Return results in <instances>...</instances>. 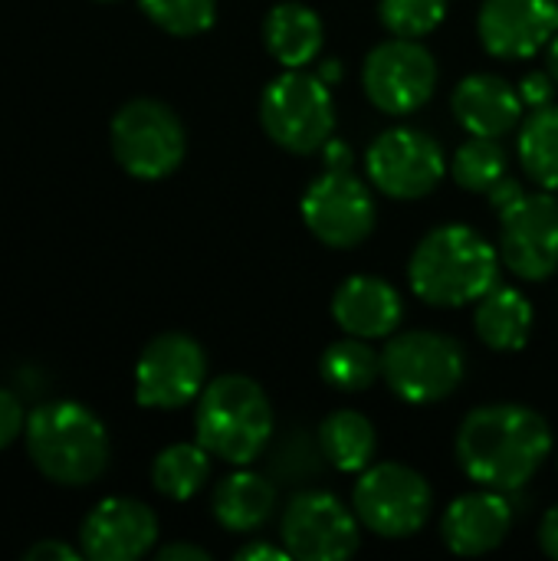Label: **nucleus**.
Returning a JSON list of instances; mask_svg holds the SVG:
<instances>
[{
  "mask_svg": "<svg viewBox=\"0 0 558 561\" xmlns=\"http://www.w3.org/2000/svg\"><path fill=\"white\" fill-rule=\"evenodd\" d=\"M553 450L549 424L523 404H487L464 417L457 460L464 473L500 493H513L536 477Z\"/></svg>",
  "mask_w": 558,
  "mask_h": 561,
  "instance_id": "1",
  "label": "nucleus"
},
{
  "mask_svg": "<svg viewBox=\"0 0 558 561\" xmlns=\"http://www.w3.org/2000/svg\"><path fill=\"white\" fill-rule=\"evenodd\" d=\"M500 256L470 227L447 224L431 230L411 253L408 279L418 299L437 309L477 302L497 286Z\"/></svg>",
  "mask_w": 558,
  "mask_h": 561,
  "instance_id": "2",
  "label": "nucleus"
},
{
  "mask_svg": "<svg viewBox=\"0 0 558 561\" xmlns=\"http://www.w3.org/2000/svg\"><path fill=\"white\" fill-rule=\"evenodd\" d=\"M26 454L33 467L59 486L95 483L109 467L105 424L76 401L39 404L26 417Z\"/></svg>",
  "mask_w": 558,
  "mask_h": 561,
  "instance_id": "3",
  "label": "nucleus"
},
{
  "mask_svg": "<svg viewBox=\"0 0 558 561\" xmlns=\"http://www.w3.org/2000/svg\"><path fill=\"white\" fill-rule=\"evenodd\" d=\"M197 444L220 457L224 463H253L273 434V408L266 391L247 375L214 378L197 401L194 414Z\"/></svg>",
  "mask_w": 558,
  "mask_h": 561,
  "instance_id": "4",
  "label": "nucleus"
},
{
  "mask_svg": "<svg viewBox=\"0 0 558 561\" xmlns=\"http://www.w3.org/2000/svg\"><path fill=\"white\" fill-rule=\"evenodd\" d=\"M490 201L500 214V256L520 279H546L558 270V201L543 191H523L503 178Z\"/></svg>",
  "mask_w": 558,
  "mask_h": 561,
  "instance_id": "5",
  "label": "nucleus"
},
{
  "mask_svg": "<svg viewBox=\"0 0 558 561\" xmlns=\"http://www.w3.org/2000/svg\"><path fill=\"white\" fill-rule=\"evenodd\" d=\"M260 122L283 151H322L335 131V102L329 82L303 69H286L263 89Z\"/></svg>",
  "mask_w": 558,
  "mask_h": 561,
  "instance_id": "6",
  "label": "nucleus"
},
{
  "mask_svg": "<svg viewBox=\"0 0 558 561\" xmlns=\"http://www.w3.org/2000/svg\"><path fill=\"white\" fill-rule=\"evenodd\" d=\"M464 375V345L441 332H401L382 352V378L408 404H437L451 398Z\"/></svg>",
  "mask_w": 558,
  "mask_h": 561,
  "instance_id": "7",
  "label": "nucleus"
},
{
  "mask_svg": "<svg viewBox=\"0 0 558 561\" xmlns=\"http://www.w3.org/2000/svg\"><path fill=\"white\" fill-rule=\"evenodd\" d=\"M187 135L181 118L158 99H132L112 118V154L141 181L168 178L181 168Z\"/></svg>",
  "mask_w": 558,
  "mask_h": 561,
  "instance_id": "8",
  "label": "nucleus"
},
{
  "mask_svg": "<svg viewBox=\"0 0 558 561\" xmlns=\"http://www.w3.org/2000/svg\"><path fill=\"white\" fill-rule=\"evenodd\" d=\"M428 480L405 463H375L362 473L352 493L355 516L382 539H408L424 529L431 516Z\"/></svg>",
  "mask_w": 558,
  "mask_h": 561,
  "instance_id": "9",
  "label": "nucleus"
},
{
  "mask_svg": "<svg viewBox=\"0 0 558 561\" xmlns=\"http://www.w3.org/2000/svg\"><path fill=\"white\" fill-rule=\"evenodd\" d=\"M303 220L332 250H352L375 230V201L349 168L322 171L303 194Z\"/></svg>",
  "mask_w": 558,
  "mask_h": 561,
  "instance_id": "10",
  "label": "nucleus"
},
{
  "mask_svg": "<svg viewBox=\"0 0 558 561\" xmlns=\"http://www.w3.org/2000/svg\"><path fill=\"white\" fill-rule=\"evenodd\" d=\"M362 82L375 108L388 115H408L434 95L437 62L418 39L395 36L365 56Z\"/></svg>",
  "mask_w": 558,
  "mask_h": 561,
  "instance_id": "11",
  "label": "nucleus"
},
{
  "mask_svg": "<svg viewBox=\"0 0 558 561\" xmlns=\"http://www.w3.org/2000/svg\"><path fill=\"white\" fill-rule=\"evenodd\" d=\"M447 171L441 145L421 128H388L368 148L372 184L395 201L428 197Z\"/></svg>",
  "mask_w": 558,
  "mask_h": 561,
  "instance_id": "12",
  "label": "nucleus"
},
{
  "mask_svg": "<svg viewBox=\"0 0 558 561\" xmlns=\"http://www.w3.org/2000/svg\"><path fill=\"white\" fill-rule=\"evenodd\" d=\"M204 378V348L184 332H164L145 345L135 365V398L141 408L174 411L201 398Z\"/></svg>",
  "mask_w": 558,
  "mask_h": 561,
  "instance_id": "13",
  "label": "nucleus"
},
{
  "mask_svg": "<svg viewBox=\"0 0 558 561\" xmlns=\"http://www.w3.org/2000/svg\"><path fill=\"white\" fill-rule=\"evenodd\" d=\"M283 546L299 561H342L358 549V516L322 490H303L283 513Z\"/></svg>",
  "mask_w": 558,
  "mask_h": 561,
  "instance_id": "14",
  "label": "nucleus"
},
{
  "mask_svg": "<svg viewBox=\"0 0 558 561\" xmlns=\"http://www.w3.org/2000/svg\"><path fill=\"white\" fill-rule=\"evenodd\" d=\"M158 542V516L128 496L102 500L79 529V549L92 561H135Z\"/></svg>",
  "mask_w": 558,
  "mask_h": 561,
  "instance_id": "15",
  "label": "nucleus"
},
{
  "mask_svg": "<svg viewBox=\"0 0 558 561\" xmlns=\"http://www.w3.org/2000/svg\"><path fill=\"white\" fill-rule=\"evenodd\" d=\"M480 43L497 59H526L558 36V0H483Z\"/></svg>",
  "mask_w": 558,
  "mask_h": 561,
  "instance_id": "16",
  "label": "nucleus"
},
{
  "mask_svg": "<svg viewBox=\"0 0 558 561\" xmlns=\"http://www.w3.org/2000/svg\"><path fill=\"white\" fill-rule=\"evenodd\" d=\"M513 529V510L500 490H477L454 500L444 513L441 536L454 556H487L503 546Z\"/></svg>",
  "mask_w": 558,
  "mask_h": 561,
  "instance_id": "17",
  "label": "nucleus"
},
{
  "mask_svg": "<svg viewBox=\"0 0 558 561\" xmlns=\"http://www.w3.org/2000/svg\"><path fill=\"white\" fill-rule=\"evenodd\" d=\"M451 108L470 135L503 138L523 118V95L493 72H474L457 82Z\"/></svg>",
  "mask_w": 558,
  "mask_h": 561,
  "instance_id": "18",
  "label": "nucleus"
},
{
  "mask_svg": "<svg viewBox=\"0 0 558 561\" xmlns=\"http://www.w3.org/2000/svg\"><path fill=\"white\" fill-rule=\"evenodd\" d=\"M401 296L378 276H352L332 296V319L355 339H385L401 325Z\"/></svg>",
  "mask_w": 558,
  "mask_h": 561,
  "instance_id": "19",
  "label": "nucleus"
},
{
  "mask_svg": "<svg viewBox=\"0 0 558 561\" xmlns=\"http://www.w3.org/2000/svg\"><path fill=\"white\" fill-rule=\"evenodd\" d=\"M263 39H266L270 56L280 66L303 69L322 49V20H319V13L312 7L296 3V0H286V3H276L266 13Z\"/></svg>",
  "mask_w": 558,
  "mask_h": 561,
  "instance_id": "20",
  "label": "nucleus"
},
{
  "mask_svg": "<svg viewBox=\"0 0 558 561\" xmlns=\"http://www.w3.org/2000/svg\"><path fill=\"white\" fill-rule=\"evenodd\" d=\"M477 335L493 352H520L533 332V306L513 286H493L477 299L474 312Z\"/></svg>",
  "mask_w": 558,
  "mask_h": 561,
  "instance_id": "21",
  "label": "nucleus"
},
{
  "mask_svg": "<svg viewBox=\"0 0 558 561\" xmlns=\"http://www.w3.org/2000/svg\"><path fill=\"white\" fill-rule=\"evenodd\" d=\"M273 506H276L273 483L253 470L230 473L214 490V519L230 533H257L273 516Z\"/></svg>",
  "mask_w": 558,
  "mask_h": 561,
  "instance_id": "22",
  "label": "nucleus"
},
{
  "mask_svg": "<svg viewBox=\"0 0 558 561\" xmlns=\"http://www.w3.org/2000/svg\"><path fill=\"white\" fill-rule=\"evenodd\" d=\"M375 447H378L375 427L358 411H332L319 427V450L342 473L368 470Z\"/></svg>",
  "mask_w": 558,
  "mask_h": 561,
  "instance_id": "23",
  "label": "nucleus"
},
{
  "mask_svg": "<svg viewBox=\"0 0 558 561\" xmlns=\"http://www.w3.org/2000/svg\"><path fill=\"white\" fill-rule=\"evenodd\" d=\"M207 477H210V450L201 444H171L151 463L155 490L174 503L197 496Z\"/></svg>",
  "mask_w": 558,
  "mask_h": 561,
  "instance_id": "24",
  "label": "nucleus"
},
{
  "mask_svg": "<svg viewBox=\"0 0 558 561\" xmlns=\"http://www.w3.org/2000/svg\"><path fill=\"white\" fill-rule=\"evenodd\" d=\"M520 161L539 187L558 191V105L529 115L520 131Z\"/></svg>",
  "mask_w": 558,
  "mask_h": 561,
  "instance_id": "25",
  "label": "nucleus"
},
{
  "mask_svg": "<svg viewBox=\"0 0 558 561\" xmlns=\"http://www.w3.org/2000/svg\"><path fill=\"white\" fill-rule=\"evenodd\" d=\"M319 375L329 388L358 394L372 388V381L382 375V358L365 345V339H342L329 345L319 358Z\"/></svg>",
  "mask_w": 558,
  "mask_h": 561,
  "instance_id": "26",
  "label": "nucleus"
},
{
  "mask_svg": "<svg viewBox=\"0 0 558 561\" xmlns=\"http://www.w3.org/2000/svg\"><path fill=\"white\" fill-rule=\"evenodd\" d=\"M451 174L464 191L474 194H490L503 178H506V151L497 138H480L470 135L451 161Z\"/></svg>",
  "mask_w": 558,
  "mask_h": 561,
  "instance_id": "27",
  "label": "nucleus"
},
{
  "mask_svg": "<svg viewBox=\"0 0 558 561\" xmlns=\"http://www.w3.org/2000/svg\"><path fill=\"white\" fill-rule=\"evenodd\" d=\"M447 0H378V20L391 36H428L441 26Z\"/></svg>",
  "mask_w": 558,
  "mask_h": 561,
  "instance_id": "28",
  "label": "nucleus"
},
{
  "mask_svg": "<svg viewBox=\"0 0 558 561\" xmlns=\"http://www.w3.org/2000/svg\"><path fill=\"white\" fill-rule=\"evenodd\" d=\"M141 10L171 36H197L214 26L217 0H141Z\"/></svg>",
  "mask_w": 558,
  "mask_h": 561,
  "instance_id": "29",
  "label": "nucleus"
},
{
  "mask_svg": "<svg viewBox=\"0 0 558 561\" xmlns=\"http://www.w3.org/2000/svg\"><path fill=\"white\" fill-rule=\"evenodd\" d=\"M23 427H26V421H23V408H20L16 394L0 388V450H7L23 434Z\"/></svg>",
  "mask_w": 558,
  "mask_h": 561,
  "instance_id": "30",
  "label": "nucleus"
},
{
  "mask_svg": "<svg viewBox=\"0 0 558 561\" xmlns=\"http://www.w3.org/2000/svg\"><path fill=\"white\" fill-rule=\"evenodd\" d=\"M556 85L558 82H553L549 72H529V76L523 79V85H520L523 105H529V108H546V105H553Z\"/></svg>",
  "mask_w": 558,
  "mask_h": 561,
  "instance_id": "31",
  "label": "nucleus"
},
{
  "mask_svg": "<svg viewBox=\"0 0 558 561\" xmlns=\"http://www.w3.org/2000/svg\"><path fill=\"white\" fill-rule=\"evenodd\" d=\"M26 561H79L86 559L82 556V549H72V546H66V542H56V539H49V542H36L33 549H26Z\"/></svg>",
  "mask_w": 558,
  "mask_h": 561,
  "instance_id": "32",
  "label": "nucleus"
},
{
  "mask_svg": "<svg viewBox=\"0 0 558 561\" xmlns=\"http://www.w3.org/2000/svg\"><path fill=\"white\" fill-rule=\"evenodd\" d=\"M237 561H286L293 559L289 556V549L283 546V549H276V546H270V542H250V546H243V549H237Z\"/></svg>",
  "mask_w": 558,
  "mask_h": 561,
  "instance_id": "33",
  "label": "nucleus"
},
{
  "mask_svg": "<svg viewBox=\"0 0 558 561\" xmlns=\"http://www.w3.org/2000/svg\"><path fill=\"white\" fill-rule=\"evenodd\" d=\"M539 546L549 559H558V506H553L546 516H543V526H539Z\"/></svg>",
  "mask_w": 558,
  "mask_h": 561,
  "instance_id": "34",
  "label": "nucleus"
},
{
  "mask_svg": "<svg viewBox=\"0 0 558 561\" xmlns=\"http://www.w3.org/2000/svg\"><path fill=\"white\" fill-rule=\"evenodd\" d=\"M210 556L197 546H184V542H174V546H164L158 549V561H207Z\"/></svg>",
  "mask_w": 558,
  "mask_h": 561,
  "instance_id": "35",
  "label": "nucleus"
},
{
  "mask_svg": "<svg viewBox=\"0 0 558 561\" xmlns=\"http://www.w3.org/2000/svg\"><path fill=\"white\" fill-rule=\"evenodd\" d=\"M326 161H329V168H349V161H352V154H349V148H345V141H326Z\"/></svg>",
  "mask_w": 558,
  "mask_h": 561,
  "instance_id": "36",
  "label": "nucleus"
},
{
  "mask_svg": "<svg viewBox=\"0 0 558 561\" xmlns=\"http://www.w3.org/2000/svg\"><path fill=\"white\" fill-rule=\"evenodd\" d=\"M319 76H322L326 82H335V79L342 76V66H339V59H329V62L319 69Z\"/></svg>",
  "mask_w": 558,
  "mask_h": 561,
  "instance_id": "37",
  "label": "nucleus"
},
{
  "mask_svg": "<svg viewBox=\"0 0 558 561\" xmlns=\"http://www.w3.org/2000/svg\"><path fill=\"white\" fill-rule=\"evenodd\" d=\"M549 72H553V79L558 82V36L549 43Z\"/></svg>",
  "mask_w": 558,
  "mask_h": 561,
  "instance_id": "38",
  "label": "nucleus"
}]
</instances>
